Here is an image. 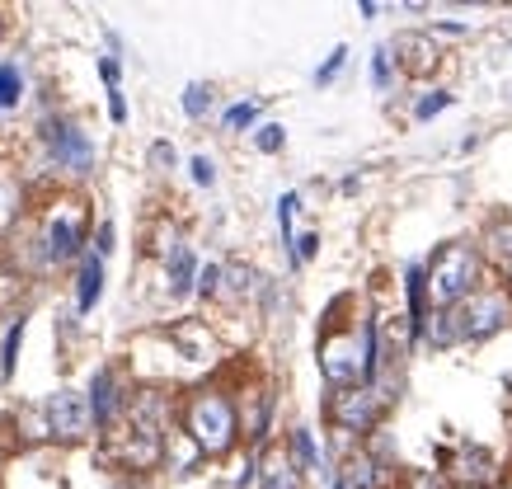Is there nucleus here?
Here are the masks:
<instances>
[{"label": "nucleus", "mask_w": 512, "mask_h": 489, "mask_svg": "<svg viewBox=\"0 0 512 489\" xmlns=\"http://www.w3.org/2000/svg\"><path fill=\"white\" fill-rule=\"evenodd\" d=\"M19 95H24V76H19V66H0V109H15Z\"/></svg>", "instance_id": "2eb2a0df"}, {"label": "nucleus", "mask_w": 512, "mask_h": 489, "mask_svg": "<svg viewBox=\"0 0 512 489\" xmlns=\"http://www.w3.org/2000/svg\"><path fill=\"white\" fill-rule=\"evenodd\" d=\"M400 52H404V66H409L414 76H428V71L437 66V48L428 43V38H419V33H404Z\"/></svg>", "instance_id": "9d476101"}, {"label": "nucleus", "mask_w": 512, "mask_h": 489, "mask_svg": "<svg viewBox=\"0 0 512 489\" xmlns=\"http://www.w3.org/2000/svg\"><path fill=\"white\" fill-rule=\"evenodd\" d=\"M43 137H47V151L57 156V165H66V170H90V142H85V132H76L71 123H47L43 127Z\"/></svg>", "instance_id": "20e7f679"}, {"label": "nucleus", "mask_w": 512, "mask_h": 489, "mask_svg": "<svg viewBox=\"0 0 512 489\" xmlns=\"http://www.w3.org/2000/svg\"><path fill=\"white\" fill-rule=\"evenodd\" d=\"M193 179H198V184H212V179H217V174H212V160H193Z\"/></svg>", "instance_id": "cd10ccee"}, {"label": "nucleus", "mask_w": 512, "mask_h": 489, "mask_svg": "<svg viewBox=\"0 0 512 489\" xmlns=\"http://www.w3.org/2000/svg\"><path fill=\"white\" fill-rule=\"evenodd\" d=\"M99 71H104V80H109V90H118V62H113V57H104V62H99Z\"/></svg>", "instance_id": "7c9ffc66"}, {"label": "nucleus", "mask_w": 512, "mask_h": 489, "mask_svg": "<svg viewBox=\"0 0 512 489\" xmlns=\"http://www.w3.org/2000/svg\"><path fill=\"white\" fill-rule=\"evenodd\" d=\"M259 151H282V127L278 123L259 127Z\"/></svg>", "instance_id": "412c9836"}, {"label": "nucleus", "mask_w": 512, "mask_h": 489, "mask_svg": "<svg viewBox=\"0 0 512 489\" xmlns=\"http://www.w3.org/2000/svg\"><path fill=\"white\" fill-rule=\"evenodd\" d=\"M217 283H221V269H217V264H207V269H202L198 292H202V297H212V292H217Z\"/></svg>", "instance_id": "5701e85b"}, {"label": "nucleus", "mask_w": 512, "mask_h": 489, "mask_svg": "<svg viewBox=\"0 0 512 489\" xmlns=\"http://www.w3.org/2000/svg\"><path fill=\"white\" fill-rule=\"evenodd\" d=\"M94 250H99V259H104V254L113 250V226H109V221L99 226V245H94Z\"/></svg>", "instance_id": "c756f323"}, {"label": "nucleus", "mask_w": 512, "mask_h": 489, "mask_svg": "<svg viewBox=\"0 0 512 489\" xmlns=\"http://www.w3.org/2000/svg\"><path fill=\"white\" fill-rule=\"evenodd\" d=\"M188 433H193V442H198V452H207V457L231 452V442H235V405L226 400V395H217V391L193 395V405H188Z\"/></svg>", "instance_id": "f257e3e1"}, {"label": "nucleus", "mask_w": 512, "mask_h": 489, "mask_svg": "<svg viewBox=\"0 0 512 489\" xmlns=\"http://www.w3.org/2000/svg\"><path fill=\"white\" fill-rule=\"evenodd\" d=\"M503 325V297H470L466 316L456 325V334H470V339H484Z\"/></svg>", "instance_id": "39448f33"}, {"label": "nucleus", "mask_w": 512, "mask_h": 489, "mask_svg": "<svg viewBox=\"0 0 512 489\" xmlns=\"http://www.w3.org/2000/svg\"><path fill=\"white\" fill-rule=\"evenodd\" d=\"M343 57H348V52H343V48H334V57H329V62H325V66H320V76H315V80H334V76H339V66H343Z\"/></svg>", "instance_id": "393cba45"}, {"label": "nucleus", "mask_w": 512, "mask_h": 489, "mask_svg": "<svg viewBox=\"0 0 512 489\" xmlns=\"http://www.w3.org/2000/svg\"><path fill=\"white\" fill-rule=\"evenodd\" d=\"M76 250H80V217L57 212V217L47 221V254L52 259H71Z\"/></svg>", "instance_id": "1a4fd4ad"}, {"label": "nucleus", "mask_w": 512, "mask_h": 489, "mask_svg": "<svg viewBox=\"0 0 512 489\" xmlns=\"http://www.w3.org/2000/svg\"><path fill=\"white\" fill-rule=\"evenodd\" d=\"M193 269H198V264H193V254L174 250V259H170V287L174 292H188V287H193Z\"/></svg>", "instance_id": "f3484780"}, {"label": "nucleus", "mask_w": 512, "mask_h": 489, "mask_svg": "<svg viewBox=\"0 0 512 489\" xmlns=\"http://www.w3.org/2000/svg\"><path fill=\"white\" fill-rule=\"evenodd\" d=\"M292 457L301 471H315L320 466V452H315V438H311V428H296L292 433Z\"/></svg>", "instance_id": "4468645a"}, {"label": "nucleus", "mask_w": 512, "mask_h": 489, "mask_svg": "<svg viewBox=\"0 0 512 489\" xmlns=\"http://www.w3.org/2000/svg\"><path fill=\"white\" fill-rule=\"evenodd\" d=\"M264 489H301V471L287 457H273L264 466Z\"/></svg>", "instance_id": "f8f14e48"}, {"label": "nucleus", "mask_w": 512, "mask_h": 489, "mask_svg": "<svg viewBox=\"0 0 512 489\" xmlns=\"http://www.w3.org/2000/svg\"><path fill=\"white\" fill-rule=\"evenodd\" d=\"M254 113H259V104H235V109H226V127H249Z\"/></svg>", "instance_id": "aec40b11"}, {"label": "nucleus", "mask_w": 512, "mask_h": 489, "mask_svg": "<svg viewBox=\"0 0 512 489\" xmlns=\"http://www.w3.org/2000/svg\"><path fill=\"white\" fill-rule=\"evenodd\" d=\"M320 367H325V377L334 381V386H343V381L357 377V353L348 339H325L320 344Z\"/></svg>", "instance_id": "0eeeda50"}, {"label": "nucleus", "mask_w": 512, "mask_h": 489, "mask_svg": "<svg viewBox=\"0 0 512 489\" xmlns=\"http://www.w3.org/2000/svg\"><path fill=\"white\" fill-rule=\"evenodd\" d=\"M0 33H5V19H0Z\"/></svg>", "instance_id": "72a5a7b5"}, {"label": "nucleus", "mask_w": 512, "mask_h": 489, "mask_svg": "<svg viewBox=\"0 0 512 489\" xmlns=\"http://www.w3.org/2000/svg\"><path fill=\"white\" fill-rule=\"evenodd\" d=\"M409 306H414V330L423 325V273L409 269Z\"/></svg>", "instance_id": "6ab92c4d"}, {"label": "nucleus", "mask_w": 512, "mask_h": 489, "mask_svg": "<svg viewBox=\"0 0 512 489\" xmlns=\"http://www.w3.org/2000/svg\"><path fill=\"white\" fill-rule=\"evenodd\" d=\"M207 104H212V90H207V85H188V90H184V113H188V118H202V113H207Z\"/></svg>", "instance_id": "a211bd4d"}, {"label": "nucleus", "mask_w": 512, "mask_h": 489, "mask_svg": "<svg viewBox=\"0 0 512 489\" xmlns=\"http://www.w3.org/2000/svg\"><path fill=\"white\" fill-rule=\"evenodd\" d=\"M315 250H320V236H301V240H296V259H311Z\"/></svg>", "instance_id": "c85d7f7f"}, {"label": "nucleus", "mask_w": 512, "mask_h": 489, "mask_svg": "<svg viewBox=\"0 0 512 489\" xmlns=\"http://www.w3.org/2000/svg\"><path fill=\"white\" fill-rule=\"evenodd\" d=\"M372 76H376V85H386V80H390V57H386V48L372 57Z\"/></svg>", "instance_id": "b1692460"}, {"label": "nucleus", "mask_w": 512, "mask_h": 489, "mask_svg": "<svg viewBox=\"0 0 512 489\" xmlns=\"http://www.w3.org/2000/svg\"><path fill=\"white\" fill-rule=\"evenodd\" d=\"M376 395L372 391H343L339 400H334V419H339L343 428H372L376 419Z\"/></svg>", "instance_id": "423d86ee"}, {"label": "nucleus", "mask_w": 512, "mask_h": 489, "mask_svg": "<svg viewBox=\"0 0 512 489\" xmlns=\"http://www.w3.org/2000/svg\"><path fill=\"white\" fill-rule=\"evenodd\" d=\"M475 283V254L466 245H442L433 259V269H428V292H433L437 306H451V301H461Z\"/></svg>", "instance_id": "f03ea898"}, {"label": "nucleus", "mask_w": 512, "mask_h": 489, "mask_svg": "<svg viewBox=\"0 0 512 489\" xmlns=\"http://www.w3.org/2000/svg\"><path fill=\"white\" fill-rule=\"evenodd\" d=\"M90 419L99 428H109L113 424V414H118V386H113V372L104 367V372H94V381H90Z\"/></svg>", "instance_id": "6e6552de"}, {"label": "nucleus", "mask_w": 512, "mask_h": 489, "mask_svg": "<svg viewBox=\"0 0 512 489\" xmlns=\"http://www.w3.org/2000/svg\"><path fill=\"white\" fill-rule=\"evenodd\" d=\"M339 489H376L372 461H367V457H353V461H348V471H343Z\"/></svg>", "instance_id": "dca6fc26"}, {"label": "nucleus", "mask_w": 512, "mask_h": 489, "mask_svg": "<svg viewBox=\"0 0 512 489\" xmlns=\"http://www.w3.org/2000/svg\"><path fill=\"white\" fill-rule=\"evenodd\" d=\"M292 212H296V193H287L278 203V221H282V236H292Z\"/></svg>", "instance_id": "4be33fe9"}, {"label": "nucleus", "mask_w": 512, "mask_h": 489, "mask_svg": "<svg viewBox=\"0 0 512 489\" xmlns=\"http://www.w3.org/2000/svg\"><path fill=\"white\" fill-rule=\"evenodd\" d=\"M99 292H104V259L99 254H90L85 264H80V287H76V306L80 311H90L94 301H99Z\"/></svg>", "instance_id": "9b49d317"}, {"label": "nucleus", "mask_w": 512, "mask_h": 489, "mask_svg": "<svg viewBox=\"0 0 512 489\" xmlns=\"http://www.w3.org/2000/svg\"><path fill=\"white\" fill-rule=\"evenodd\" d=\"M19 344H24V320H15V325H10V334H5V344H0V377H5V381L15 377Z\"/></svg>", "instance_id": "ddd939ff"}, {"label": "nucleus", "mask_w": 512, "mask_h": 489, "mask_svg": "<svg viewBox=\"0 0 512 489\" xmlns=\"http://www.w3.org/2000/svg\"><path fill=\"white\" fill-rule=\"evenodd\" d=\"M447 104H451L447 95H433V99H423V104H419V118H433V113H442V109H447Z\"/></svg>", "instance_id": "a878e982"}, {"label": "nucleus", "mask_w": 512, "mask_h": 489, "mask_svg": "<svg viewBox=\"0 0 512 489\" xmlns=\"http://www.w3.org/2000/svg\"><path fill=\"white\" fill-rule=\"evenodd\" d=\"M109 118H113V123H123V118H127V104H123V95H118V90H109Z\"/></svg>", "instance_id": "bb28decb"}, {"label": "nucleus", "mask_w": 512, "mask_h": 489, "mask_svg": "<svg viewBox=\"0 0 512 489\" xmlns=\"http://www.w3.org/2000/svg\"><path fill=\"white\" fill-rule=\"evenodd\" d=\"M409 489H442V485H437V480H433V475H428V471H419V475H414V480H409Z\"/></svg>", "instance_id": "2f4dec72"}, {"label": "nucleus", "mask_w": 512, "mask_h": 489, "mask_svg": "<svg viewBox=\"0 0 512 489\" xmlns=\"http://www.w3.org/2000/svg\"><path fill=\"white\" fill-rule=\"evenodd\" d=\"M151 160H156V165H174V151H170V146H165V142H160L156 151H151Z\"/></svg>", "instance_id": "473e14b6"}, {"label": "nucleus", "mask_w": 512, "mask_h": 489, "mask_svg": "<svg viewBox=\"0 0 512 489\" xmlns=\"http://www.w3.org/2000/svg\"><path fill=\"white\" fill-rule=\"evenodd\" d=\"M47 428H52L62 442L85 438V428H90V405H85V395H76V391L52 395V400H47Z\"/></svg>", "instance_id": "7ed1b4c3"}]
</instances>
